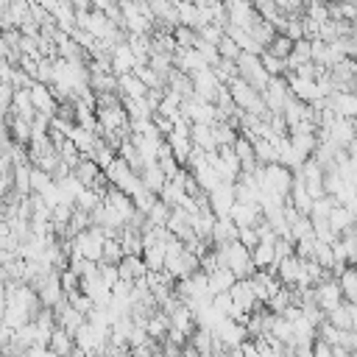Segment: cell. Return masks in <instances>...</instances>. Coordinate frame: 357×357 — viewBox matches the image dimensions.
Here are the masks:
<instances>
[{
	"label": "cell",
	"instance_id": "1",
	"mask_svg": "<svg viewBox=\"0 0 357 357\" xmlns=\"http://www.w3.org/2000/svg\"><path fill=\"white\" fill-rule=\"evenodd\" d=\"M206 201H209V209L215 218H229V209L234 204V190H231V181H218L209 192H206Z\"/></svg>",
	"mask_w": 357,
	"mask_h": 357
},
{
	"label": "cell",
	"instance_id": "2",
	"mask_svg": "<svg viewBox=\"0 0 357 357\" xmlns=\"http://www.w3.org/2000/svg\"><path fill=\"white\" fill-rule=\"evenodd\" d=\"M312 301L326 312V310H332L335 304H340L343 301V296H340V287H337V279H324V282H315L312 284Z\"/></svg>",
	"mask_w": 357,
	"mask_h": 357
},
{
	"label": "cell",
	"instance_id": "3",
	"mask_svg": "<svg viewBox=\"0 0 357 357\" xmlns=\"http://www.w3.org/2000/svg\"><path fill=\"white\" fill-rule=\"evenodd\" d=\"M229 218L234 226H254L262 218V209L257 201H234L229 209Z\"/></svg>",
	"mask_w": 357,
	"mask_h": 357
},
{
	"label": "cell",
	"instance_id": "4",
	"mask_svg": "<svg viewBox=\"0 0 357 357\" xmlns=\"http://www.w3.org/2000/svg\"><path fill=\"white\" fill-rule=\"evenodd\" d=\"M28 95H31V103H33V109H36V112H42V114L53 117V112H56V100L50 98V89H47V84H42V81H33V84L28 86Z\"/></svg>",
	"mask_w": 357,
	"mask_h": 357
},
{
	"label": "cell",
	"instance_id": "5",
	"mask_svg": "<svg viewBox=\"0 0 357 357\" xmlns=\"http://www.w3.org/2000/svg\"><path fill=\"white\" fill-rule=\"evenodd\" d=\"M326 106L340 114V117H354L357 114V98L354 92H329L326 95Z\"/></svg>",
	"mask_w": 357,
	"mask_h": 357
},
{
	"label": "cell",
	"instance_id": "6",
	"mask_svg": "<svg viewBox=\"0 0 357 357\" xmlns=\"http://www.w3.org/2000/svg\"><path fill=\"white\" fill-rule=\"evenodd\" d=\"M145 271L148 268H145V262H142L139 254H123L120 262H117V276L126 279V282H134V279L145 276Z\"/></svg>",
	"mask_w": 357,
	"mask_h": 357
},
{
	"label": "cell",
	"instance_id": "7",
	"mask_svg": "<svg viewBox=\"0 0 357 357\" xmlns=\"http://www.w3.org/2000/svg\"><path fill=\"white\" fill-rule=\"evenodd\" d=\"M231 148H234V156H237V162H240V170H254L257 167V159H254V145H251V139L245 137V134H240L237 131V137H234V142H231Z\"/></svg>",
	"mask_w": 357,
	"mask_h": 357
},
{
	"label": "cell",
	"instance_id": "8",
	"mask_svg": "<svg viewBox=\"0 0 357 357\" xmlns=\"http://www.w3.org/2000/svg\"><path fill=\"white\" fill-rule=\"evenodd\" d=\"M109 64H112V73H114V75L128 73V70L134 67V53H131L128 42H120V45L112 47V53H109Z\"/></svg>",
	"mask_w": 357,
	"mask_h": 357
},
{
	"label": "cell",
	"instance_id": "9",
	"mask_svg": "<svg viewBox=\"0 0 357 357\" xmlns=\"http://www.w3.org/2000/svg\"><path fill=\"white\" fill-rule=\"evenodd\" d=\"M137 176H139V184H142L145 190H151L153 195H159L162 184L167 181V176L159 170V165H156V162H145V165H142V170H139Z\"/></svg>",
	"mask_w": 357,
	"mask_h": 357
},
{
	"label": "cell",
	"instance_id": "10",
	"mask_svg": "<svg viewBox=\"0 0 357 357\" xmlns=\"http://www.w3.org/2000/svg\"><path fill=\"white\" fill-rule=\"evenodd\" d=\"M209 240H212V245H223V243L237 240V226L231 223V218H215Z\"/></svg>",
	"mask_w": 357,
	"mask_h": 357
},
{
	"label": "cell",
	"instance_id": "11",
	"mask_svg": "<svg viewBox=\"0 0 357 357\" xmlns=\"http://www.w3.org/2000/svg\"><path fill=\"white\" fill-rule=\"evenodd\" d=\"M234 273H231V268H226V265H218L215 271H209L206 273V290L209 293H220V290H229L231 284H234Z\"/></svg>",
	"mask_w": 357,
	"mask_h": 357
},
{
	"label": "cell",
	"instance_id": "12",
	"mask_svg": "<svg viewBox=\"0 0 357 357\" xmlns=\"http://www.w3.org/2000/svg\"><path fill=\"white\" fill-rule=\"evenodd\" d=\"M190 142L201 151H215V137H212V126L209 123H190Z\"/></svg>",
	"mask_w": 357,
	"mask_h": 357
},
{
	"label": "cell",
	"instance_id": "13",
	"mask_svg": "<svg viewBox=\"0 0 357 357\" xmlns=\"http://www.w3.org/2000/svg\"><path fill=\"white\" fill-rule=\"evenodd\" d=\"M67 137H70V142L78 148V153H86V156H92V145H95V131H89V128H84V126H78V123H73V128L67 131Z\"/></svg>",
	"mask_w": 357,
	"mask_h": 357
},
{
	"label": "cell",
	"instance_id": "14",
	"mask_svg": "<svg viewBox=\"0 0 357 357\" xmlns=\"http://www.w3.org/2000/svg\"><path fill=\"white\" fill-rule=\"evenodd\" d=\"M298 276H301V259L296 254H290V257H284V259L276 262V279L282 284H293Z\"/></svg>",
	"mask_w": 357,
	"mask_h": 357
},
{
	"label": "cell",
	"instance_id": "15",
	"mask_svg": "<svg viewBox=\"0 0 357 357\" xmlns=\"http://www.w3.org/2000/svg\"><path fill=\"white\" fill-rule=\"evenodd\" d=\"M73 335L64 329V326H53V332H50V337H47V349H50V354H70L73 351Z\"/></svg>",
	"mask_w": 357,
	"mask_h": 357
},
{
	"label": "cell",
	"instance_id": "16",
	"mask_svg": "<svg viewBox=\"0 0 357 357\" xmlns=\"http://www.w3.org/2000/svg\"><path fill=\"white\" fill-rule=\"evenodd\" d=\"M335 279H337L340 296L349 298V301H357V271H354V265H346Z\"/></svg>",
	"mask_w": 357,
	"mask_h": 357
},
{
	"label": "cell",
	"instance_id": "17",
	"mask_svg": "<svg viewBox=\"0 0 357 357\" xmlns=\"http://www.w3.org/2000/svg\"><path fill=\"white\" fill-rule=\"evenodd\" d=\"M326 220H329V226L340 234L349 223H354V209H349V206H343V204H335L332 209H329V215H326Z\"/></svg>",
	"mask_w": 357,
	"mask_h": 357
},
{
	"label": "cell",
	"instance_id": "18",
	"mask_svg": "<svg viewBox=\"0 0 357 357\" xmlns=\"http://www.w3.org/2000/svg\"><path fill=\"white\" fill-rule=\"evenodd\" d=\"M287 139H290V145L301 153V156H310L312 153V148H315V131H290L287 134Z\"/></svg>",
	"mask_w": 357,
	"mask_h": 357
},
{
	"label": "cell",
	"instance_id": "19",
	"mask_svg": "<svg viewBox=\"0 0 357 357\" xmlns=\"http://www.w3.org/2000/svg\"><path fill=\"white\" fill-rule=\"evenodd\" d=\"M251 145H254V159H257V165H271V162H276V148H273L271 139L254 137Z\"/></svg>",
	"mask_w": 357,
	"mask_h": 357
},
{
	"label": "cell",
	"instance_id": "20",
	"mask_svg": "<svg viewBox=\"0 0 357 357\" xmlns=\"http://www.w3.org/2000/svg\"><path fill=\"white\" fill-rule=\"evenodd\" d=\"M148 67L156 73V75H162V78H167V73L173 70V53H165V50H156V53H148ZM167 84V81H165Z\"/></svg>",
	"mask_w": 357,
	"mask_h": 357
},
{
	"label": "cell",
	"instance_id": "21",
	"mask_svg": "<svg viewBox=\"0 0 357 357\" xmlns=\"http://www.w3.org/2000/svg\"><path fill=\"white\" fill-rule=\"evenodd\" d=\"M190 173L195 176V181H198V187H201L204 192H209V190H212V187H215L218 181H223V178L218 176V170H215V167H209L206 162H204L201 167H195V170H190Z\"/></svg>",
	"mask_w": 357,
	"mask_h": 357
},
{
	"label": "cell",
	"instance_id": "22",
	"mask_svg": "<svg viewBox=\"0 0 357 357\" xmlns=\"http://www.w3.org/2000/svg\"><path fill=\"white\" fill-rule=\"evenodd\" d=\"M251 262H254V268H268V265H273V243L259 240L257 245H251Z\"/></svg>",
	"mask_w": 357,
	"mask_h": 357
},
{
	"label": "cell",
	"instance_id": "23",
	"mask_svg": "<svg viewBox=\"0 0 357 357\" xmlns=\"http://www.w3.org/2000/svg\"><path fill=\"white\" fill-rule=\"evenodd\" d=\"M139 257H142V262H145V268H148V271H159V268H162V262H165V245H162V243L145 245Z\"/></svg>",
	"mask_w": 357,
	"mask_h": 357
},
{
	"label": "cell",
	"instance_id": "24",
	"mask_svg": "<svg viewBox=\"0 0 357 357\" xmlns=\"http://www.w3.org/2000/svg\"><path fill=\"white\" fill-rule=\"evenodd\" d=\"M176 14H178V22H181V25L198 28V6H195L192 0H178V3H176Z\"/></svg>",
	"mask_w": 357,
	"mask_h": 357
},
{
	"label": "cell",
	"instance_id": "25",
	"mask_svg": "<svg viewBox=\"0 0 357 357\" xmlns=\"http://www.w3.org/2000/svg\"><path fill=\"white\" fill-rule=\"evenodd\" d=\"M290 47H293V39H287L284 33H273L271 39H268V45H265V50L271 53V56H276V59H284L287 53H290Z\"/></svg>",
	"mask_w": 357,
	"mask_h": 357
},
{
	"label": "cell",
	"instance_id": "26",
	"mask_svg": "<svg viewBox=\"0 0 357 357\" xmlns=\"http://www.w3.org/2000/svg\"><path fill=\"white\" fill-rule=\"evenodd\" d=\"M28 181H31V192H45L50 184H53V176L36 165H31V173H28Z\"/></svg>",
	"mask_w": 357,
	"mask_h": 357
},
{
	"label": "cell",
	"instance_id": "27",
	"mask_svg": "<svg viewBox=\"0 0 357 357\" xmlns=\"http://www.w3.org/2000/svg\"><path fill=\"white\" fill-rule=\"evenodd\" d=\"M167 215H170V206L156 195V201L148 206V212H145V218H148V223L151 226H165V220H167Z\"/></svg>",
	"mask_w": 357,
	"mask_h": 357
},
{
	"label": "cell",
	"instance_id": "28",
	"mask_svg": "<svg viewBox=\"0 0 357 357\" xmlns=\"http://www.w3.org/2000/svg\"><path fill=\"white\" fill-rule=\"evenodd\" d=\"M259 64H262V70H265L268 75H284V73H287V67H284V59H276V56H271L265 47H262V53H259Z\"/></svg>",
	"mask_w": 357,
	"mask_h": 357
},
{
	"label": "cell",
	"instance_id": "29",
	"mask_svg": "<svg viewBox=\"0 0 357 357\" xmlns=\"http://www.w3.org/2000/svg\"><path fill=\"white\" fill-rule=\"evenodd\" d=\"M173 39H176V45L178 47H192L195 45V39H198V33H195V28H190V25H173Z\"/></svg>",
	"mask_w": 357,
	"mask_h": 357
},
{
	"label": "cell",
	"instance_id": "30",
	"mask_svg": "<svg viewBox=\"0 0 357 357\" xmlns=\"http://www.w3.org/2000/svg\"><path fill=\"white\" fill-rule=\"evenodd\" d=\"M120 257H123V248H120V240L117 237H106L103 240V248H100V259L103 262H120Z\"/></svg>",
	"mask_w": 357,
	"mask_h": 357
},
{
	"label": "cell",
	"instance_id": "31",
	"mask_svg": "<svg viewBox=\"0 0 357 357\" xmlns=\"http://www.w3.org/2000/svg\"><path fill=\"white\" fill-rule=\"evenodd\" d=\"M98 201H100V195H98L92 187H81V190H78V195L73 198V204H75L78 209H84V212H89Z\"/></svg>",
	"mask_w": 357,
	"mask_h": 357
},
{
	"label": "cell",
	"instance_id": "32",
	"mask_svg": "<svg viewBox=\"0 0 357 357\" xmlns=\"http://www.w3.org/2000/svg\"><path fill=\"white\" fill-rule=\"evenodd\" d=\"M192 47L198 50V56H201V61H204V64H209V67H212V64H215V61L220 59V53H218V47H215V45H209V42H204V39H195V45H192Z\"/></svg>",
	"mask_w": 357,
	"mask_h": 357
},
{
	"label": "cell",
	"instance_id": "33",
	"mask_svg": "<svg viewBox=\"0 0 357 357\" xmlns=\"http://www.w3.org/2000/svg\"><path fill=\"white\" fill-rule=\"evenodd\" d=\"M312 234V220L310 215H298L293 223H290V237L298 240V237H310Z\"/></svg>",
	"mask_w": 357,
	"mask_h": 357
},
{
	"label": "cell",
	"instance_id": "34",
	"mask_svg": "<svg viewBox=\"0 0 357 357\" xmlns=\"http://www.w3.org/2000/svg\"><path fill=\"white\" fill-rule=\"evenodd\" d=\"M215 47H218L220 59H231V61H234V59L240 56V47H237V42H234L231 36H226V33L218 39V45H215Z\"/></svg>",
	"mask_w": 357,
	"mask_h": 357
},
{
	"label": "cell",
	"instance_id": "35",
	"mask_svg": "<svg viewBox=\"0 0 357 357\" xmlns=\"http://www.w3.org/2000/svg\"><path fill=\"white\" fill-rule=\"evenodd\" d=\"M8 84H11L14 89H28V86L33 84V78H31L20 64H14V67H11V75H8Z\"/></svg>",
	"mask_w": 357,
	"mask_h": 357
},
{
	"label": "cell",
	"instance_id": "36",
	"mask_svg": "<svg viewBox=\"0 0 357 357\" xmlns=\"http://www.w3.org/2000/svg\"><path fill=\"white\" fill-rule=\"evenodd\" d=\"M98 276H100V282L106 284V287H112L120 276H117V265L114 262H103V259H98Z\"/></svg>",
	"mask_w": 357,
	"mask_h": 357
},
{
	"label": "cell",
	"instance_id": "37",
	"mask_svg": "<svg viewBox=\"0 0 357 357\" xmlns=\"http://www.w3.org/2000/svg\"><path fill=\"white\" fill-rule=\"evenodd\" d=\"M33 81H42V84H53V64L50 59H39L36 61V73H33Z\"/></svg>",
	"mask_w": 357,
	"mask_h": 357
},
{
	"label": "cell",
	"instance_id": "38",
	"mask_svg": "<svg viewBox=\"0 0 357 357\" xmlns=\"http://www.w3.org/2000/svg\"><path fill=\"white\" fill-rule=\"evenodd\" d=\"M209 307L226 315V312L231 310V296H229V290H220V293H212V298H209Z\"/></svg>",
	"mask_w": 357,
	"mask_h": 357
},
{
	"label": "cell",
	"instance_id": "39",
	"mask_svg": "<svg viewBox=\"0 0 357 357\" xmlns=\"http://www.w3.org/2000/svg\"><path fill=\"white\" fill-rule=\"evenodd\" d=\"M78 279H81V276H78L73 268H61V271H59V284H61L64 293H67V290H75V287H78Z\"/></svg>",
	"mask_w": 357,
	"mask_h": 357
},
{
	"label": "cell",
	"instance_id": "40",
	"mask_svg": "<svg viewBox=\"0 0 357 357\" xmlns=\"http://www.w3.org/2000/svg\"><path fill=\"white\" fill-rule=\"evenodd\" d=\"M237 240H240L245 248H251V245H257V243H259V237H257V229H254V226H237Z\"/></svg>",
	"mask_w": 357,
	"mask_h": 357
},
{
	"label": "cell",
	"instance_id": "41",
	"mask_svg": "<svg viewBox=\"0 0 357 357\" xmlns=\"http://www.w3.org/2000/svg\"><path fill=\"white\" fill-rule=\"evenodd\" d=\"M11 92H14V86L0 78V112H3V114H6L8 106H11Z\"/></svg>",
	"mask_w": 357,
	"mask_h": 357
},
{
	"label": "cell",
	"instance_id": "42",
	"mask_svg": "<svg viewBox=\"0 0 357 357\" xmlns=\"http://www.w3.org/2000/svg\"><path fill=\"white\" fill-rule=\"evenodd\" d=\"M70 6H73V11H89L92 8L89 0H70Z\"/></svg>",
	"mask_w": 357,
	"mask_h": 357
}]
</instances>
